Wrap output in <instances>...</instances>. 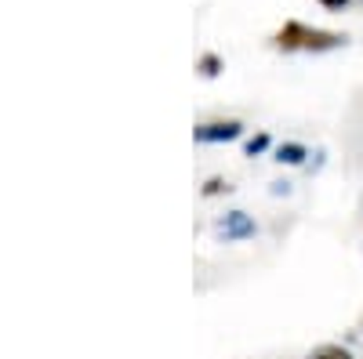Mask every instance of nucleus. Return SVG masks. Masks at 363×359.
Returning a JSON list of instances; mask_svg holds the SVG:
<instances>
[{
  "mask_svg": "<svg viewBox=\"0 0 363 359\" xmlns=\"http://www.w3.org/2000/svg\"><path fill=\"white\" fill-rule=\"evenodd\" d=\"M272 44L280 51H291V55H323V51H335L345 44V33H335V29H316V25H306V22H284L277 33H272Z\"/></svg>",
  "mask_w": 363,
  "mask_h": 359,
  "instance_id": "obj_1",
  "label": "nucleus"
},
{
  "mask_svg": "<svg viewBox=\"0 0 363 359\" xmlns=\"http://www.w3.org/2000/svg\"><path fill=\"white\" fill-rule=\"evenodd\" d=\"M240 120H211V124L196 127V142H233L240 138Z\"/></svg>",
  "mask_w": 363,
  "mask_h": 359,
  "instance_id": "obj_2",
  "label": "nucleus"
},
{
  "mask_svg": "<svg viewBox=\"0 0 363 359\" xmlns=\"http://www.w3.org/2000/svg\"><path fill=\"white\" fill-rule=\"evenodd\" d=\"M222 236H225V239H244V236H255V222H251L244 211H233V215H225V222H222Z\"/></svg>",
  "mask_w": 363,
  "mask_h": 359,
  "instance_id": "obj_3",
  "label": "nucleus"
},
{
  "mask_svg": "<svg viewBox=\"0 0 363 359\" xmlns=\"http://www.w3.org/2000/svg\"><path fill=\"white\" fill-rule=\"evenodd\" d=\"M306 359H352V352H349L345 345H320V348H313Z\"/></svg>",
  "mask_w": 363,
  "mask_h": 359,
  "instance_id": "obj_4",
  "label": "nucleus"
},
{
  "mask_svg": "<svg viewBox=\"0 0 363 359\" xmlns=\"http://www.w3.org/2000/svg\"><path fill=\"white\" fill-rule=\"evenodd\" d=\"M277 160H280V164H301V160H306V145H298V142H287V145H280Z\"/></svg>",
  "mask_w": 363,
  "mask_h": 359,
  "instance_id": "obj_5",
  "label": "nucleus"
},
{
  "mask_svg": "<svg viewBox=\"0 0 363 359\" xmlns=\"http://www.w3.org/2000/svg\"><path fill=\"white\" fill-rule=\"evenodd\" d=\"M218 69H222L218 55H203V58H200V73H203V76H215Z\"/></svg>",
  "mask_w": 363,
  "mask_h": 359,
  "instance_id": "obj_6",
  "label": "nucleus"
},
{
  "mask_svg": "<svg viewBox=\"0 0 363 359\" xmlns=\"http://www.w3.org/2000/svg\"><path fill=\"white\" fill-rule=\"evenodd\" d=\"M265 145H269V138L262 135V138H255V142H247V153L255 156V153H262V149H265Z\"/></svg>",
  "mask_w": 363,
  "mask_h": 359,
  "instance_id": "obj_7",
  "label": "nucleus"
},
{
  "mask_svg": "<svg viewBox=\"0 0 363 359\" xmlns=\"http://www.w3.org/2000/svg\"><path fill=\"white\" fill-rule=\"evenodd\" d=\"M320 4H323L327 11H342V8H349V0H320Z\"/></svg>",
  "mask_w": 363,
  "mask_h": 359,
  "instance_id": "obj_8",
  "label": "nucleus"
}]
</instances>
